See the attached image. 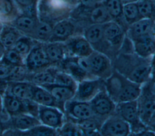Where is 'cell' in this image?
<instances>
[{"label": "cell", "mask_w": 155, "mask_h": 136, "mask_svg": "<svg viewBox=\"0 0 155 136\" xmlns=\"http://www.w3.org/2000/svg\"><path fill=\"white\" fill-rule=\"evenodd\" d=\"M13 68V66L0 62V79L7 81Z\"/></svg>", "instance_id": "43"}, {"label": "cell", "mask_w": 155, "mask_h": 136, "mask_svg": "<svg viewBox=\"0 0 155 136\" xmlns=\"http://www.w3.org/2000/svg\"><path fill=\"white\" fill-rule=\"evenodd\" d=\"M148 127L152 129L153 131H154L155 132V114H154L153 118H152L151 121H150V124H148Z\"/></svg>", "instance_id": "47"}, {"label": "cell", "mask_w": 155, "mask_h": 136, "mask_svg": "<svg viewBox=\"0 0 155 136\" xmlns=\"http://www.w3.org/2000/svg\"><path fill=\"white\" fill-rule=\"evenodd\" d=\"M68 56L87 57L94 51L92 46L83 35H75L64 42Z\"/></svg>", "instance_id": "14"}, {"label": "cell", "mask_w": 155, "mask_h": 136, "mask_svg": "<svg viewBox=\"0 0 155 136\" xmlns=\"http://www.w3.org/2000/svg\"><path fill=\"white\" fill-rule=\"evenodd\" d=\"M5 114V112L3 110V106H2V96L0 95V115Z\"/></svg>", "instance_id": "50"}, {"label": "cell", "mask_w": 155, "mask_h": 136, "mask_svg": "<svg viewBox=\"0 0 155 136\" xmlns=\"http://www.w3.org/2000/svg\"><path fill=\"white\" fill-rule=\"evenodd\" d=\"M76 30L77 25L73 19L69 18L62 19L54 24L49 42H65L76 35Z\"/></svg>", "instance_id": "15"}, {"label": "cell", "mask_w": 155, "mask_h": 136, "mask_svg": "<svg viewBox=\"0 0 155 136\" xmlns=\"http://www.w3.org/2000/svg\"><path fill=\"white\" fill-rule=\"evenodd\" d=\"M79 10L81 11V13L75 10H71L70 13H78L84 19L85 18L86 19L85 20L88 22V25L90 24H104L112 20L102 1L90 8L79 6Z\"/></svg>", "instance_id": "13"}, {"label": "cell", "mask_w": 155, "mask_h": 136, "mask_svg": "<svg viewBox=\"0 0 155 136\" xmlns=\"http://www.w3.org/2000/svg\"><path fill=\"white\" fill-rule=\"evenodd\" d=\"M142 18H152L153 7L150 0H139L136 2Z\"/></svg>", "instance_id": "40"}, {"label": "cell", "mask_w": 155, "mask_h": 136, "mask_svg": "<svg viewBox=\"0 0 155 136\" xmlns=\"http://www.w3.org/2000/svg\"><path fill=\"white\" fill-rule=\"evenodd\" d=\"M32 100L39 105L56 107L63 112L60 105L54 100L51 93L43 87L35 84Z\"/></svg>", "instance_id": "29"}, {"label": "cell", "mask_w": 155, "mask_h": 136, "mask_svg": "<svg viewBox=\"0 0 155 136\" xmlns=\"http://www.w3.org/2000/svg\"><path fill=\"white\" fill-rule=\"evenodd\" d=\"M123 4H127V3H130V2H136L138 1L139 0H121Z\"/></svg>", "instance_id": "52"}, {"label": "cell", "mask_w": 155, "mask_h": 136, "mask_svg": "<svg viewBox=\"0 0 155 136\" xmlns=\"http://www.w3.org/2000/svg\"><path fill=\"white\" fill-rule=\"evenodd\" d=\"M54 24V23L50 21L39 19L32 38L42 43L49 42L52 35Z\"/></svg>", "instance_id": "32"}, {"label": "cell", "mask_w": 155, "mask_h": 136, "mask_svg": "<svg viewBox=\"0 0 155 136\" xmlns=\"http://www.w3.org/2000/svg\"><path fill=\"white\" fill-rule=\"evenodd\" d=\"M64 114L65 119L74 122L94 116L89 102L79 101L73 98L65 103Z\"/></svg>", "instance_id": "9"}, {"label": "cell", "mask_w": 155, "mask_h": 136, "mask_svg": "<svg viewBox=\"0 0 155 136\" xmlns=\"http://www.w3.org/2000/svg\"><path fill=\"white\" fill-rule=\"evenodd\" d=\"M115 113L130 124L131 135H136L139 131L147 127L139 119L137 100L117 103Z\"/></svg>", "instance_id": "5"}, {"label": "cell", "mask_w": 155, "mask_h": 136, "mask_svg": "<svg viewBox=\"0 0 155 136\" xmlns=\"http://www.w3.org/2000/svg\"><path fill=\"white\" fill-rule=\"evenodd\" d=\"M39 86L44 87L51 93L60 105L64 112L65 103L74 98L76 91V88L61 86L54 83L47 84Z\"/></svg>", "instance_id": "18"}, {"label": "cell", "mask_w": 155, "mask_h": 136, "mask_svg": "<svg viewBox=\"0 0 155 136\" xmlns=\"http://www.w3.org/2000/svg\"><path fill=\"white\" fill-rule=\"evenodd\" d=\"M102 3L106 8L109 15L113 21L117 22L124 29L127 31L128 25L123 17V5L121 0H102Z\"/></svg>", "instance_id": "27"}, {"label": "cell", "mask_w": 155, "mask_h": 136, "mask_svg": "<svg viewBox=\"0 0 155 136\" xmlns=\"http://www.w3.org/2000/svg\"><path fill=\"white\" fill-rule=\"evenodd\" d=\"M9 118L7 114L0 115V135H3L7 130L12 129Z\"/></svg>", "instance_id": "42"}, {"label": "cell", "mask_w": 155, "mask_h": 136, "mask_svg": "<svg viewBox=\"0 0 155 136\" xmlns=\"http://www.w3.org/2000/svg\"><path fill=\"white\" fill-rule=\"evenodd\" d=\"M53 83L67 87H71L76 89L78 83L68 73L61 69L59 67L56 72Z\"/></svg>", "instance_id": "37"}, {"label": "cell", "mask_w": 155, "mask_h": 136, "mask_svg": "<svg viewBox=\"0 0 155 136\" xmlns=\"http://www.w3.org/2000/svg\"><path fill=\"white\" fill-rule=\"evenodd\" d=\"M59 67L50 66L48 67L31 72L30 81L37 86H42L47 84L53 83L56 72Z\"/></svg>", "instance_id": "28"}, {"label": "cell", "mask_w": 155, "mask_h": 136, "mask_svg": "<svg viewBox=\"0 0 155 136\" xmlns=\"http://www.w3.org/2000/svg\"><path fill=\"white\" fill-rule=\"evenodd\" d=\"M6 48L4 47V46L2 44V43L1 42V41H0V60L4 54V53L5 52Z\"/></svg>", "instance_id": "49"}, {"label": "cell", "mask_w": 155, "mask_h": 136, "mask_svg": "<svg viewBox=\"0 0 155 136\" xmlns=\"http://www.w3.org/2000/svg\"><path fill=\"white\" fill-rule=\"evenodd\" d=\"M62 1L65 2L66 3H67L71 6L76 5L79 2V0H62Z\"/></svg>", "instance_id": "48"}, {"label": "cell", "mask_w": 155, "mask_h": 136, "mask_svg": "<svg viewBox=\"0 0 155 136\" xmlns=\"http://www.w3.org/2000/svg\"><path fill=\"white\" fill-rule=\"evenodd\" d=\"M153 7V19H154L155 21V0H150Z\"/></svg>", "instance_id": "51"}, {"label": "cell", "mask_w": 155, "mask_h": 136, "mask_svg": "<svg viewBox=\"0 0 155 136\" xmlns=\"http://www.w3.org/2000/svg\"><path fill=\"white\" fill-rule=\"evenodd\" d=\"M154 24V20L152 18H141L128 27L125 35L133 41L140 37L153 33Z\"/></svg>", "instance_id": "19"}, {"label": "cell", "mask_w": 155, "mask_h": 136, "mask_svg": "<svg viewBox=\"0 0 155 136\" xmlns=\"http://www.w3.org/2000/svg\"><path fill=\"white\" fill-rule=\"evenodd\" d=\"M37 41L32 38L22 35L13 47L24 59Z\"/></svg>", "instance_id": "34"}, {"label": "cell", "mask_w": 155, "mask_h": 136, "mask_svg": "<svg viewBox=\"0 0 155 136\" xmlns=\"http://www.w3.org/2000/svg\"><path fill=\"white\" fill-rule=\"evenodd\" d=\"M99 132L105 136H127L131 133L130 124L115 112L104 120Z\"/></svg>", "instance_id": "8"}, {"label": "cell", "mask_w": 155, "mask_h": 136, "mask_svg": "<svg viewBox=\"0 0 155 136\" xmlns=\"http://www.w3.org/2000/svg\"><path fill=\"white\" fill-rule=\"evenodd\" d=\"M39 0H14L21 13L38 14L37 6Z\"/></svg>", "instance_id": "39"}, {"label": "cell", "mask_w": 155, "mask_h": 136, "mask_svg": "<svg viewBox=\"0 0 155 136\" xmlns=\"http://www.w3.org/2000/svg\"><path fill=\"white\" fill-rule=\"evenodd\" d=\"M28 70L34 72L52 66L44 50L43 43L37 41L24 59Z\"/></svg>", "instance_id": "11"}, {"label": "cell", "mask_w": 155, "mask_h": 136, "mask_svg": "<svg viewBox=\"0 0 155 136\" xmlns=\"http://www.w3.org/2000/svg\"><path fill=\"white\" fill-rule=\"evenodd\" d=\"M153 34L155 38V21H154V26H153Z\"/></svg>", "instance_id": "53"}, {"label": "cell", "mask_w": 155, "mask_h": 136, "mask_svg": "<svg viewBox=\"0 0 155 136\" xmlns=\"http://www.w3.org/2000/svg\"><path fill=\"white\" fill-rule=\"evenodd\" d=\"M114 70L132 81L142 84L151 76V58H145L133 52H119L112 61Z\"/></svg>", "instance_id": "1"}, {"label": "cell", "mask_w": 155, "mask_h": 136, "mask_svg": "<svg viewBox=\"0 0 155 136\" xmlns=\"http://www.w3.org/2000/svg\"><path fill=\"white\" fill-rule=\"evenodd\" d=\"M21 13L14 0H0V21L8 24Z\"/></svg>", "instance_id": "30"}, {"label": "cell", "mask_w": 155, "mask_h": 136, "mask_svg": "<svg viewBox=\"0 0 155 136\" xmlns=\"http://www.w3.org/2000/svg\"><path fill=\"white\" fill-rule=\"evenodd\" d=\"M71 6L62 0H39L37 6L38 16L40 20L55 24L68 18Z\"/></svg>", "instance_id": "3"}, {"label": "cell", "mask_w": 155, "mask_h": 136, "mask_svg": "<svg viewBox=\"0 0 155 136\" xmlns=\"http://www.w3.org/2000/svg\"><path fill=\"white\" fill-rule=\"evenodd\" d=\"M58 67L70 74L77 83L87 79L96 78L82 69L76 63L73 56H67Z\"/></svg>", "instance_id": "22"}, {"label": "cell", "mask_w": 155, "mask_h": 136, "mask_svg": "<svg viewBox=\"0 0 155 136\" xmlns=\"http://www.w3.org/2000/svg\"><path fill=\"white\" fill-rule=\"evenodd\" d=\"M0 62L14 67L24 64V58L13 47H12L5 49Z\"/></svg>", "instance_id": "35"}, {"label": "cell", "mask_w": 155, "mask_h": 136, "mask_svg": "<svg viewBox=\"0 0 155 136\" xmlns=\"http://www.w3.org/2000/svg\"><path fill=\"white\" fill-rule=\"evenodd\" d=\"M102 1V0H79V3L80 4V6L84 8H90Z\"/></svg>", "instance_id": "44"}, {"label": "cell", "mask_w": 155, "mask_h": 136, "mask_svg": "<svg viewBox=\"0 0 155 136\" xmlns=\"http://www.w3.org/2000/svg\"><path fill=\"white\" fill-rule=\"evenodd\" d=\"M31 73L25 64L14 66L7 81H30Z\"/></svg>", "instance_id": "36"}, {"label": "cell", "mask_w": 155, "mask_h": 136, "mask_svg": "<svg viewBox=\"0 0 155 136\" xmlns=\"http://www.w3.org/2000/svg\"><path fill=\"white\" fill-rule=\"evenodd\" d=\"M103 32L105 38L117 55L125 39V31L117 22L111 20L103 24Z\"/></svg>", "instance_id": "16"}, {"label": "cell", "mask_w": 155, "mask_h": 136, "mask_svg": "<svg viewBox=\"0 0 155 136\" xmlns=\"http://www.w3.org/2000/svg\"><path fill=\"white\" fill-rule=\"evenodd\" d=\"M131 42L134 52L140 57L151 58L155 53V38L153 33L140 37Z\"/></svg>", "instance_id": "21"}, {"label": "cell", "mask_w": 155, "mask_h": 136, "mask_svg": "<svg viewBox=\"0 0 155 136\" xmlns=\"http://www.w3.org/2000/svg\"><path fill=\"white\" fill-rule=\"evenodd\" d=\"M90 73L95 78L102 80L108 78L113 72L111 59L106 55L94 50L87 56Z\"/></svg>", "instance_id": "6"}, {"label": "cell", "mask_w": 155, "mask_h": 136, "mask_svg": "<svg viewBox=\"0 0 155 136\" xmlns=\"http://www.w3.org/2000/svg\"><path fill=\"white\" fill-rule=\"evenodd\" d=\"M3 25H4V23L0 21V33H1V30H2V29Z\"/></svg>", "instance_id": "54"}, {"label": "cell", "mask_w": 155, "mask_h": 136, "mask_svg": "<svg viewBox=\"0 0 155 136\" xmlns=\"http://www.w3.org/2000/svg\"><path fill=\"white\" fill-rule=\"evenodd\" d=\"M105 88L116 104L137 100L141 92V84L131 81L114 69L105 80Z\"/></svg>", "instance_id": "2"}, {"label": "cell", "mask_w": 155, "mask_h": 136, "mask_svg": "<svg viewBox=\"0 0 155 136\" xmlns=\"http://www.w3.org/2000/svg\"><path fill=\"white\" fill-rule=\"evenodd\" d=\"M35 84L30 81H8L7 91L21 100H32Z\"/></svg>", "instance_id": "23"}, {"label": "cell", "mask_w": 155, "mask_h": 136, "mask_svg": "<svg viewBox=\"0 0 155 136\" xmlns=\"http://www.w3.org/2000/svg\"><path fill=\"white\" fill-rule=\"evenodd\" d=\"M105 88V80L100 78L87 79L78 83L73 99L89 102Z\"/></svg>", "instance_id": "10"}, {"label": "cell", "mask_w": 155, "mask_h": 136, "mask_svg": "<svg viewBox=\"0 0 155 136\" xmlns=\"http://www.w3.org/2000/svg\"><path fill=\"white\" fill-rule=\"evenodd\" d=\"M140 95L155 99V78L150 77L141 85Z\"/></svg>", "instance_id": "41"}, {"label": "cell", "mask_w": 155, "mask_h": 136, "mask_svg": "<svg viewBox=\"0 0 155 136\" xmlns=\"http://www.w3.org/2000/svg\"><path fill=\"white\" fill-rule=\"evenodd\" d=\"M137 104L139 119L148 127L155 114V99L140 95L137 98Z\"/></svg>", "instance_id": "24"}, {"label": "cell", "mask_w": 155, "mask_h": 136, "mask_svg": "<svg viewBox=\"0 0 155 136\" xmlns=\"http://www.w3.org/2000/svg\"><path fill=\"white\" fill-rule=\"evenodd\" d=\"M11 127L19 132L27 131L41 124L38 117L27 113H21L9 118Z\"/></svg>", "instance_id": "25"}, {"label": "cell", "mask_w": 155, "mask_h": 136, "mask_svg": "<svg viewBox=\"0 0 155 136\" xmlns=\"http://www.w3.org/2000/svg\"><path fill=\"white\" fill-rule=\"evenodd\" d=\"M38 118L42 124L58 130L65 120L64 113L53 106L39 105Z\"/></svg>", "instance_id": "12"}, {"label": "cell", "mask_w": 155, "mask_h": 136, "mask_svg": "<svg viewBox=\"0 0 155 136\" xmlns=\"http://www.w3.org/2000/svg\"><path fill=\"white\" fill-rule=\"evenodd\" d=\"M150 77L155 78V53L151 58V70Z\"/></svg>", "instance_id": "46"}, {"label": "cell", "mask_w": 155, "mask_h": 136, "mask_svg": "<svg viewBox=\"0 0 155 136\" xmlns=\"http://www.w3.org/2000/svg\"><path fill=\"white\" fill-rule=\"evenodd\" d=\"M44 50L52 66H59L68 56L64 42H47L43 43Z\"/></svg>", "instance_id": "20"}, {"label": "cell", "mask_w": 155, "mask_h": 136, "mask_svg": "<svg viewBox=\"0 0 155 136\" xmlns=\"http://www.w3.org/2000/svg\"><path fill=\"white\" fill-rule=\"evenodd\" d=\"M2 106L4 111L10 117L25 113L24 101L15 97L8 91L2 96Z\"/></svg>", "instance_id": "26"}, {"label": "cell", "mask_w": 155, "mask_h": 136, "mask_svg": "<svg viewBox=\"0 0 155 136\" xmlns=\"http://www.w3.org/2000/svg\"><path fill=\"white\" fill-rule=\"evenodd\" d=\"M123 17L128 26L142 18L138 10L136 2L124 4Z\"/></svg>", "instance_id": "33"}, {"label": "cell", "mask_w": 155, "mask_h": 136, "mask_svg": "<svg viewBox=\"0 0 155 136\" xmlns=\"http://www.w3.org/2000/svg\"><path fill=\"white\" fill-rule=\"evenodd\" d=\"M89 103L94 116L104 121L115 112L116 104L109 96L105 88L98 92Z\"/></svg>", "instance_id": "7"}, {"label": "cell", "mask_w": 155, "mask_h": 136, "mask_svg": "<svg viewBox=\"0 0 155 136\" xmlns=\"http://www.w3.org/2000/svg\"><path fill=\"white\" fill-rule=\"evenodd\" d=\"M39 21L38 14L20 13L13 21L8 24L15 27L22 35L32 38Z\"/></svg>", "instance_id": "17"}, {"label": "cell", "mask_w": 155, "mask_h": 136, "mask_svg": "<svg viewBox=\"0 0 155 136\" xmlns=\"http://www.w3.org/2000/svg\"><path fill=\"white\" fill-rule=\"evenodd\" d=\"M57 131L58 135H82L78 125L67 119H65L62 126Z\"/></svg>", "instance_id": "38"}, {"label": "cell", "mask_w": 155, "mask_h": 136, "mask_svg": "<svg viewBox=\"0 0 155 136\" xmlns=\"http://www.w3.org/2000/svg\"><path fill=\"white\" fill-rule=\"evenodd\" d=\"M22 35L13 25L9 24H4L0 33V41L6 49L14 46L17 40Z\"/></svg>", "instance_id": "31"}, {"label": "cell", "mask_w": 155, "mask_h": 136, "mask_svg": "<svg viewBox=\"0 0 155 136\" xmlns=\"http://www.w3.org/2000/svg\"><path fill=\"white\" fill-rule=\"evenodd\" d=\"M84 37L92 46L94 50L101 52L108 56L113 61L117 53L105 38L103 24H90L83 30Z\"/></svg>", "instance_id": "4"}, {"label": "cell", "mask_w": 155, "mask_h": 136, "mask_svg": "<svg viewBox=\"0 0 155 136\" xmlns=\"http://www.w3.org/2000/svg\"><path fill=\"white\" fill-rule=\"evenodd\" d=\"M8 87V81L0 79V95L3 96L7 91Z\"/></svg>", "instance_id": "45"}]
</instances>
